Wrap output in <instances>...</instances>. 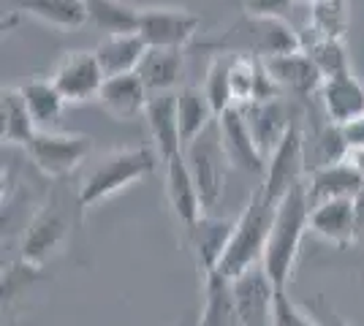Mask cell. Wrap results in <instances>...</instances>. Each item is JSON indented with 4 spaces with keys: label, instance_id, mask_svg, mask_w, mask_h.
Returning <instances> with one entry per match:
<instances>
[{
    "label": "cell",
    "instance_id": "obj_1",
    "mask_svg": "<svg viewBox=\"0 0 364 326\" xmlns=\"http://www.w3.org/2000/svg\"><path fill=\"white\" fill-rule=\"evenodd\" d=\"M310 229V202L304 180L289 190V196L277 204V215L264 250V272L272 283L274 294H289V280L302 248L304 232Z\"/></svg>",
    "mask_w": 364,
    "mask_h": 326
},
{
    "label": "cell",
    "instance_id": "obj_2",
    "mask_svg": "<svg viewBox=\"0 0 364 326\" xmlns=\"http://www.w3.org/2000/svg\"><path fill=\"white\" fill-rule=\"evenodd\" d=\"M274 215H277V204L269 202L264 188L258 185L245 204L242 215L237 217V229L231 234V242L220 259L218 275L237 280L247 269L264 261V250H267L269 234H272Z\"/></svg>",
    "mask_w": 364,
    "mask_h": 326
},
{
    "label": "cell",
    "instance_id": "obj_3",
    "mask_svg": "<svg viewBox=\"0 0 364 326\" xmlns=\"http://www.w3.org/2000/svg\"><path fill=\"white\" fill-rule=\"evenodd\" d=\"M158 161H161V156L155 153L152 144H139V147L109 153L85 177V183L79 188V196H76V204L85 210V207H92V204L120 193L122 188L150 177L158 166Z\"/></svg>",
    "mask_w": 364,
    "mask_h": 326
},
{
    "label": "cell",
    "instance_id": "obj_4",
    "mask_svg": "<svg viewBox=\"0 0 364 326\" xmlns=\"http://www.w3.org/2000/svg\"><path fill=\"white\" fill-rule=\"evenodd\" d=\"M204 49H220L223 55H247V58L267 60L274 55L302 49V41H299V33L286 19L245 14L218 41H207Z\"/></svg>",
    "mask_w": 364,
    "mask_h": 326
},
{
    "label": "cell",
    "instance_id": "obj_5",
    "mask_svg": "<svg viewBox=\"0 0 364 326\" xmlns=\"http://www.w3.org/2000/svg\"><path fill=\"white\" fill-rule=\"evenodd\" d=\"M185 161H188V169L193 174V183L198 188V199H201L204 212L215 210L220 204V199H223V190H226V163H228L223 141H220L218 120L193 144H188Z\"/></svg>",
    "mask_w": 364,
    "mask_h": 326
},
{
    "label": "cell",
    "instance_id": "obj_6",
    "mask_svg": "<svg viewBox=\"0 0 364 326\" xmlns=\"http://www.w3.org/2000/svg\"><path fill=\"white\" fill-rule=\"evenodd\" d=\"M28 158L46 177H65L90 156L92 139L82 134H60V131H36L31 144L25 147Z\"/></svg>",
    "mask_w": 364,
    "mask_h": 326
},
{
    "label": "cell",
    "instance_id": "obj_7",
    "mask_svg": "<svg viewBox=\"0 0 364 326\" xmlns=\"http://www.w3.org/2000/svg\"><path fill=\"white\" fill-rule=\"evenodd\" d=\"M304 180V128L302 120L296 117L291 123L289 134L277 144L269 161H267V174H264V193L267 199L280 204L294 185H299Z\"/></svg>",
    "mask_w": 364,
    "mask_h": 326
},
{
    "label": "cell",
    "instance_id": "obj_8",
    "mask_svg": "<svg viewBox=\"0 0 364 326\" xmlns=\"http://www.w3.org/2000/svg\"><path fill=\"white\" fill-rule=\"evenodd\" d=\"M49 79L60 90L65 104H79V101H87V98H98L104 82H107L95 52H85V49L65 52L60 60L55 63Z\"/></svg>",
    "mask_w": 364,
    "mask_h": 326
},
{
    "label": "cell",
    "instance_id": "obj_9",
    "mask_svg": "<svg viewBox=\"0 0 364 326\" xmlns=\"http://www.w3.org/2000/svg\"><path fill=\"white\" fill-rule=\"evenodd\" d=\"M201 19L188 9H141L139 36L147 47L185 49L196 38Z\"/></svg>",
    "mask_w": 364,
    "mask_h": 326
},
{
    "label": "cell",
    "instance_id": "obj_10",
    "mask_svg": "<svg viewBox=\"0 0 364 326\" xmlns=\"http://www.w3.org/2000/svg\"><path fill=\"white\" fill-rule=\"evenodd\" d=\"M234 229H237L234 217L213 215H201L191 229H185V242H188V248L193 250V256H196V266L198 272H201V280L218 272Z\"/></svg>",
    "mask_w": 364,
    "mask_h": 326
},
{
    "label": "cell",
    "instance_id": "obj_11",
    "mask_svg": "<svg viewBox=\"0 0 364 326\" xmlns=\"http://www.w3.org/2000/svg\"><path fill=\"white\" fill-rule=\"evenodd\" d=\"M240 326H274V288L258 264L234 280Z\"/></svg>",
    "mask_w": 364,
    "mask_h": 326
},
{
    "label": "cell",
    "instance_id": "obj_12",
    "mask_svg": "<svg viewBox=\"0 0 364 326\" xmlns=\"http://www.w3.org/2000/svg\"><path fill=\"white\" fill-rule=\"evenodd\" d=\"M240 112H242V117L247 120V128H250L258 150L264 153L267 161H269V156L277 150V144L283 141V136L289 134L291 123L296 120L283 98H272V101H247V104H240Z\"/></svg>",
    "mask_w": 364,
    "mask_h": 326
},
{
    "label": "cell",
    "instance_id": "obj_13",
    "mask_svg": "<svg viewBox=\"0 0 364 326\" xmlns=\"http://www.w3.org/2000/svg\"><path fill=\"white\" fill-rule=\"evenodd\" d=\"M218 128H220V141H223L228 163L250 171V174H267V158L258 150V144L253 139V134H250V128H247V120L242 117L240 107L226 109L218 117Z\"/></svg>",
    "mask_w": 364,
    "mask_h": 326
},
{
    "label": "cell",
    "instance_id": "obj_14",
    "mask_svg": "<svg viewBox=\"0 0 364 326\" xmlns=\"http://www.w3.org/2000/svg\"><path fill=\"white\" fill-rule=\"evenodd\" d=\"M65 232H68V220H65V212L60 210V204L49 202L46 207H41L31 220L28 234H25L22 261L41 266L55 250L60 248V242L65 239Z\"/></svg>",
    "mask_w": 364,
    "mask_h": 326
},
{
    "label": "cell",
    "instance_id": "obj_15",
    "mask_svg": "<svg viewBox=\"0 0 364 326\" xmlns=\"http://www.w3.org/2000/svg\"><path fill=\"white\" fill-rule=\"evenodd\" d=\"M267 71L274 79V85L280 87V93H291L296 98H310L313 93H321L323 87V74L318 65L304 55L302 49L286 52V55H274L267 58Z\"/></svg>",
    "mask_w": 364,
    "mask_h": 326
},
{
    "label": "cell",
    "instance_id": "obj_16",
    "mask_svg": "<svg viewBox=\"0 0 364 326\" xmlns=\"http://www.w3.org/2000/svg\"><path fill=\"white\" fill-rule=\"evenodd\" d=\"M359 215L353 199H332L310 207V232L337 248H350L359 234Z\"/></svg>",
    "mask_w": 364,
    "mask_h": 326
},
{
    "label": "cell",
    "instance_id": "obj_17",
    "mask_svg": "<svg viewBox=\"0 0 364 326\" xmlns=\"http://www.w3.org/2000/svg\"><path fill=\"white\" fill-rule=\"evenodd\" d=\"M144 117H147V125H150L152 147L161 156V163H166L174 156L185 153L180 136V120H177V90L150 95Z\"/></svg>",
    "mask_w": 364,
    "mask_h": 326
},
{
    "label": "cell",
    "instance_id": "obj_18",
    "mask_svg": "<svg viewBox=\"0 0 364 326\" xmlns=\"http://www.w3.org/2000/svg\"><path fill=\"white\" fill-rule=\"evenodd\" d=\"M304 188H307L310 207H316V204L332 202V199H356L359 190L364 188V177L353 169L350 161H343L334 166L310 171L304 177Z\"/></svg>",
    "mask_w": 364,
    "mask_h": 326
},
{
    "label": "cell",
    "instance_id": "obj_19",
    "mask_svg": "<svg viewBox=\"0 0 364 326\" xmlns=\"http://www.w3.org/2000/svg\"><path fill=\"white\" fill-rule=\"evenodd\" d=\"M164 166H166V196L168 204H171V212L182 223V229H191L198 217L204 215V207H201V199H198V188L193 183V174L188 169L185 153L174 156Z\"/></svg>",
    "mask_w": 364,
    "mask_h": 326
},
{
    "label": "cell",
    "instance_id": "obj_20",
    "mask_svg": "<svg viewBox=\"0 0 364 326\" xmlns=\"http://www.w3.org/2000/svg\"><path fill=\"white\" fill-rule=\"evenodd\" d=\"M321 104L326 120L334 125H346L364 114V87L353 74H337L326 79L321 87Z\"/></svg>",
    "mask_w": 364,
    "mask_h": 326
},
{
    "label": "cell",
    "instance_id": "obj_21",
    "mask_svg": "<svg viewBox=\"0 0 364 326\" xmlns=\"http://www.w3.org/2000/svg\"><path fill=\"white\" fill-rule=\"evenodd\" d=\"M98 101L104 104L112 117L117 120H134L139 112L147 109L150 93L144 87V82L136 71L134 74H122V77H109L101 87Z\"/></svg>",
    "mask_w": 364,
    "mask_h": 326
},
{
    "label": "cell",
    "instance_id": "obj_22",
    "mask_svg": "<svg viewBox=\"0 0 364 326\" xmlns=\"http://www.w3.org/2000/svg\"><path fill=\"white\" fill-rule=\"evenodd\" d=\"M182 49H166V47H147L144 58L139 63L136 74L141 77L144 87L150 95L171 93L177 87L182 77Z\"/></svg>",
    "mask_w": 364,
    "mask_h": 326
},
{
    "label": "cell",
    "instance_id": "obj_23",
    "mask_svg": "<svg viewBox=\"0 0 364 326\" xmlns=\"http://www.w3.org/2000/svg\"><path fill=\"white\" fill-rule=\"evenodd\" d=\"M95 58L101 63L104 77H122V74H134L139 63L147 52V44L139 33H128V36H104L101 44L92 49Z\"/></svg>",
    "mask_w": 364,
    "mask_h": 326
},
{
    "label": "cell",
    "instance_id": "obj_24",
    "mask_svg": "<svg viewBox=\"0 0 364 326\" xmlns=\"http://www.w3.org/2000/svg\"><path fill=\"white\" fill-rule=\"evenodd\" d=\"M19 93L28 104L33 123L38 131H55V125L63 120V109H65V98L60 95V90L52 85L49 77H33L28 79Z\"/></svg>",
    "mask_w": 364,
    "mask_h": 326
},
{
    "label": "cell",
    "instance_id": "obj_25",
    "mask_svg": "<svg viewBox=\"0 0 364 326\" xmlns=\"http://www.w3.org/2000/svg\"><path fill=\"white\" fill-rule=\"evenodd\" d=\"M348 156L350 150L343 139L340 125L326 123L318 125L316 131H310V136L304 134V177L310 171L323 169V166L343 163V161H348Z\"/></svg>",
    "mask_w": 364,
    "mask_h": 326
},
{
    "label": "cell",
    "instance_id": "obj_26",
    "mask_svg": "<svg viewBox=\"0 0 364 326\" xmlns=\"http://www.w3.org/2000/svg\"><path fill=\"white\" fill-rule=\"evenodd\" d=\"M177 120H180L182 150H188V144H193L218 120L215 109L210 107V101H207L201 87L188 85V87L177 90Z\"/></svg>",
    "mask_w": 364,
    "mask_h": 326
},
{
    "label": "cell",
    "instance_id": "obj_27",
    "mask_svg": "<svg viewBox=\"0 0 364 326\" xmlns=\"http://www.w3.org/2000/svg\"><path fill=\"white\" fill-rule=\"evenodd\" d=\"M198 326H240L237 299H234V280L223 275L204 278V308Z\"/></svg>",
    "mask_w": 364,
    "mask_h": 326
},
{
    "label": "cell",
    "instance_id": "obj_28",
    "mask_svg": "<svg viewBox=\"0 0 364 326\" xmlns=\"http://www.w3.org/2000/svg\"><path fill=\"white\" fill-rule=\"evenodd\" d=\"M14 11L31 14L46 25L63 28V31H74L87 22L85 0H14Z\"/></svg>",
    "mask_w": 364,
    "mask_h": 326
},
{
    "label": "cell",
    "instance_id": "obj_29",
    "mask_svg": "<svg viewBox=\"0 0 364 326\" xmlns=\"http://www.w3.org/2000/svg\"><path fill=\"white\" fill-rule=\"evenodd\" d=\"M87 3V22L95 31L107 36H128L139 33V16L141 9L125 3V0H85Z\"/></svg>",
    "mask_w": 364,
    "mask_h": 326
},
{
    "label": "cell",
    "instance_id": "obj_30",
    "mask_svg": "<svg viewBox=\"0 0 364 326\" xmlns=\"http://www.w3.org/2000/svg\"><path fill=\"white\" fill-rule=\"evenodd\" d=\"M0 120H3V141L6 144L28 147L31 139L36 136V131H38L19 87H6L3 90V95H0Z\"/></svg>",
    "mask_w": 364,
    "mask_h": 326
},
{
    "label": "cell",
    "instance_id": "obj_31",
    "mask_svg": "<svg viewBox=\"0 0 364 326\" xmlns=\"http://www.w3.org/2000/svg\"><path fill=\"white\" fill-rule=\"evenodd\" d=\"M299 41H302V52L310 60L318 65V71L323 74V79H332L337 74H348V55L343 41L337 38H326L316 33L313 28H307L304 33H299Z\"/></svg>",
    "mask_w": 364,
    "mask_h": 326
},
{
    "label": "cell",
    "instance_id": "obj_32",
    "mask_svg": "<svg viewBox=\"0 0 364 326\" xmlns=\"http://www.w3.org/2000/svg\"><path fill=\"white\" fill-rule=\"evenodd\" d=\"M204 95L215 109V117H220L226 109L237 107L234 104V90H231V55H215L210 68H207V79H204Z\"/></svg>",
    "mask_w": 364,
    "mask_h": 326
},
{
    "label": "cell",
    "instance_id": "obj_33",
    "mask_svg": "<svg viewBox=\"0 0 364 326\" xmlns=\"http://www.w3.org/2000/svg\"><path fill=\"white\" fill-rule=\"evenodd\" d=\"M350 22V6L348 0H318L310 9V28L326 38L343 41V36L348 33Z\"/></svg>",
    "mask_w": 364,
    "mask_h": 326
},
{
    "label": "cell",
    "instance_id": "obj_34",
    "mask_svg": "<svg viewBox=\"0 0 364 326\" xmlns=\"http://www.w3.org/2000/svg\"><path fill=\"white\" fill-rule=\"evenodd\" d=\"M253 87H256V58L247 55H231V90H234V104H247L253 101Z\"/></svg>",
    "mask_w": 364,
    "mask_h": 326
},
{
    "label": "cell",
    "instance_id": "obj_35",
    "mask_svg": "<svg viewBox=\"0 0 364 326\" xmlns=\"http://www.w3.org/2000/svg\"><path fill=\"white\" fill-rule=\"evenodd\" d=\"M274 326H318L307 310L296 308L289 294H274Z\"/></svg>",
    "mask_w": 364,
    "mask_h": 326
},
{
    "label": "cell",
    "instance_id": "obj_36",
    "mask_svg": "<svg viewBox=\"0 0 364 326\" xmlns=\"http://www.w3.org/2000/svg\"><path fill=\"white\" fill-rule=\"evenodd\" d=\"M291 3L294 0H245L242 9L245 14L250 16H274V19H283L291 11Z\"/></svg>",
    "mask_w": 364,
    "mask_h": 326
},
{
    "label": "cell",
    "instance_id": "obj_37",
    "mask_svg": "<svg viewBox=\"0 0 364 326\" xmlns=\"http://www.w3.org/2000/svg\"><path fill=\"white\" fill-rule=\"evenodd\" d=\"M304 310L310 313L316 321H318V326H350V324H346L343 318H340V313L334 310L332 305H326L323 299H316V302H310Z\"/></svg>",
    "mask_w": 364,
    "mask_h": 326
},
{
    "label": "cell",
    "instance_id": "obj_38",
    "mask_svg": "<svg viewBox=\"0 0 364 326\" xmlns=\"http://www.w3.org/2000/svg\"><path fill=\"white\" fill-rule=\"evenodd\" d=\"M340 131H343V139L348 144V150H362L364 147V114L362 117H356V120H350V123L340 125Z\"/></svg>",
    "mask_w": 364,
    "mask_h": 326
},
{
    "label": "cell",
    "instance_id": "obj_39",
    "mask_svg": "<svg viewBox=\"0 0 364 326\" xmlns=\"http://www.w3.org/2000/svg\"><path fill=\"white\" fill-rule=\"evenodd\" d=\"M348 161L353 163V169H356L364 177V147H362V150H353V153L348 156Z\"/></svg>",
    "mask_w": 364,
    "mask_h": 326
},
{
    "label": "cell",
    "instance_id": "obj_40",
    "mask_svg": "<svg viewBox=\"0 0 364 326\" xmlns=\"http://www.w3.org/2000/svg\"><path fill=\"white\" fill-rule=\"evenodd\" d=\"M353 204H356V215H359V226L364 229V188L359 190V196L353 199Z\"/></svg>",
    "mask_w": 364,
    "mask_h": 326
},
{
    "label": "cell",
    "instance_id": "obj_41",
    "mask_svg": "<svg viewBox=\"0 0 364 326\" xmlns=\"http://www.w3.org/2000/svg\"><path fill=\"white\" fill-rule=\"evenodd\" d=\"M307 3H318V0H307Z\"/></svg>",
    "mask_w": 364,
    "mask_h": 326
}]
</instances>
